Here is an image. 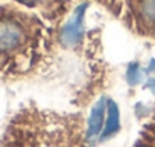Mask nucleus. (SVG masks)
Returning <instances> with one entry per match:
<instances>
[{
    "label": "nucleus",
    "mask_w": 155,
    "mask_h": 147,
    "mask_svg": "<svg viewBox=\"0 0 155 147\" xmlns=\"http://www.w3.org/2000/svg\"><path fill=\"white\" fill-rule=\"evenodd\" d=\"M26 43L23 24L11 17L0 18V53H12L20 50Z\"/></svg>",
    "instance_id": "obj_1"
},
{
    "label": "nucleus",
    "mask_w": 155,
    "mask_h": 147,
    "mask_svg": "<svg viewBox=\"0 0 155 147\" xmlns=\"http://www.w3.org/2000/svg\"><path fill=\"white\" fill-rule=\"evenodd\" d=\"M85 9H87V3L81 5L79 8H76V11L73 12V15L68 20V23L62 27V30H61V43L64 46L71 47V46H76L82 40Z\"/></svg>",
    "instance_id": "obj_2"
},
{
    "label": "nucleus",
    "mask_w": 155,
    "mask_h": 147,
    "mask_svg": "<svg viewBox=\"0 0 155 147\" xmlns=\"http://www.w3.org/2000/svg\"><path fill=\"white\" fill-rule=\"evenodd\" d=\"M104 112H105V100L101 99L93 108L90 120H88V136L90 138H94L101 133V129L104 124Z\"/></svg>",
    "instance_id": "obj_3"
},
{
    "label": "nucleus",
    "mask_w": 155,
    "mask_h": 147,
    "mask_svg": "<svg viewBox=\"0 0 155 147\" xmlns=\"http://www.w3.org/2000/svg\"><path fill=\"white\" fill-rule=\"evenodd\" d=\"M120 127V121H119V109L117 105L113 100H108V118H107V127L102 133V139L110 138L111 135H114Z\"/></svg>",
    "instance_id": "obj_4"
},
{
    "label": "nucleus",
    "mask_w": 155,
    "mask_h": 147,
    "mask_svg": "<svg viewBox=\"0 0 155 147\" xmlns=\"http://www.w3.org/2000/svg\"><path fill=\"white\" fill-rule=\"evenodd\" d=\"M138 11L146 23L155 24V0H140Z\"/></svg>",
    "instance_id": "obj_5"
},
{
    "label": "nucleus",
    "mask_w": 155,
    "mask_h": 147,
    "mask_svg": "<svg viewBox=\"0 0 155 147\" xmlns=\"http://www.w3.org/2000/svg\"><path fill=\"white\" fill-rule=\"evenodd\" d=\"M140 79H141V75H140V71L137 70V64H134V67H131V70L128 73V81H129L131 85H135V84L140 82Z\"/></svg>",
    "instance_id": "obj_6"
}]
</instances>
